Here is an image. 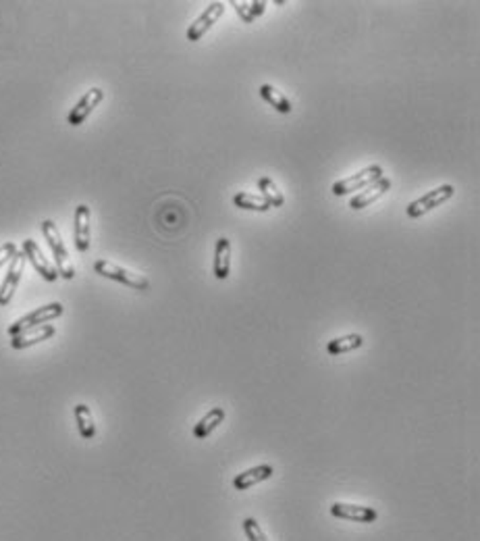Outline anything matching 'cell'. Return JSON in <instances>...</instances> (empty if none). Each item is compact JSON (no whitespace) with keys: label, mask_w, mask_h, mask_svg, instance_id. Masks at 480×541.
<instances>
[{"label":"cell","mask_w":480,"mask_h":541,"mask_svg":"<svg viewBox=\"0 0 480 541\" xmlns=\"http://www.w3.org/2000/svg\"><path fill=\"white\" fill-rule=\"evenodd\" d=\"M42 233H44L46 242H48L50 250H53L58 277H63V279H73V277H75V267H73V263H71V256H69V252H67V248H65V242H63V238H60V231H58L56 223L50 221V219L42 221Z\"/></svg>","instance_id":"6da1fadb"},{"label":"cell","mask_w":480,"mask_h":541,"mask_svg":"<svg viewBox=\"0 0 480 541\" xmlns=\"http://www.w3.org/2000/svg\"><path fill=\"white\" fill-rule=\"evenodd\" d=\"M94 270H96L98 275L107 277V279L119 281V283H123V285H127V288H134V290H137V292H146V290L150 288L148 277H144V275H139V273H134V270L125 269V267H119V265L110 263V261H107V258L96 261V263H94Z\"/></svg>","instance_id":"7a4b0ae2"},{"label":"cell","mask_w":480,"mask_h":541,"mask_svg":"<svg viewBox=\"0 0 480 541\" xmlns=\"http://www.w3.org/2000/svg\"><path fill=\"white\" fill-rule=\"evenodd\" d=\"M63 304L60 302H53V304H46V306H40V308H36L33 312H29L26 317H21L19 321H15V323L9 327V335L13 337V335H17V333H21V331H27V329H31V327H38V325H46L54 321V319H58L60 315H63Z\"/></svg>","instance_id":"3957f363"},{"label":"cell","mask_w":480,"mask_h":541,"mask_svg":"<svg viewBox=\"0 0 480 541\" xmlns=\"http://www.w3.org/2000/svg\"><path fill=\"white\" fill-rule=\"evenodd\" d=\"M454 194L455 188L452 184H445V186H439V188L430 189L428 194H425V196L418 198V200H414V202L405 209V215H407V219H418V216H422L425 213H428V211L441 206L443 202H447Z\"/></svg>","instance_id":"277c9868"},{"label":"cell","mask_w":480,"mask_h":541,"mask_svg":"<svg viewBox=\"0 0 480 541\" xmlns=\"http://www.w3.org/2000/svg\"><path fill=\"white\" fill-rule=\"evenodd\" d=\"M380 177H383V167L380 164H370V167L362 169L360 173L337 182L333 186V194L335 196H346V194H351V191H362L364 188H368L370 184L378 182Z\"/></svg>","instance_id":"5b68a950"},{"label":"cell","mask_w":480,"mask_h":541,"mask_svg":"<svg viewBox=\"0 0 480 541\" xmlns=\"http://www.w3.org/2000/svg\"><path fill=\"white\" fill-rule=\"evenodd\" d=\"M23 269H26V254L23 252H15V256L11 258V265H9V270H6V277L0 285V306H6L17 288H19V281H21V275H23Z\"/></svg>","instance_id":"8992f818"},{"label":"cell","mask_w":480,"mask_h":541,"mask_svg":"<svg viewBox=\"0 0 480 541\" xmlns=\"http://www.w3.org/2000/svg\"><path fill=\"white\" fill-rule=\"evenodd\" d=\"M223 13H225V4H223V2H213V4H208V9H204V13L189 26V29H187V40H189V42H198V40L220 19Z\"/></svg>","instance_id":"52a82bcc"},{"label":"cell","mask_w":480,"mask_h":541,"mask_svg":"<svg viewBox=\"0 0 480 541\" xmlns=\"http://www.w3.org/2000/svg\"><path fill=\"white\" fill-rule=\"evenodd\" d=\"M102 98H105V92H102L100 88H92V90H87V92H85V94L80 98V103L71 108L69 119H67V121H69V125H73V127L81 125V123L90 117V112L102 103Z\"/></svg>","instance_id":"ba28073f"},{"label":"cell","mask_w":480,"mask_h":541,"mask_svg":"<svg viewBox=\"0 0 480 541\" xmlns=\"http://www.w3.org/2000/svg\"><path fill=\"white\" fill-rule=\"evenodd\" d=\"M331 514L341 520H351V522H374L378 518V513L368 506H358V504H346V502H335L331 506Z\"/></svg>","instance_id":"9c48e42d"},{"label":"cell","mask_w":480,"mask_h":541,"mask_svg":"<svg viewBox=\"0 0 480 541\" xmlns=\"http://www.w3.org/2000/svg\"><path fill=\"white\" fill-rule=\"evenodd\" d=\"M23 254H26V258H29V263L33 265V269L38 270L46 281H56L58 279L56 267L50 265V261L44 256V252L40 250V246L33 242V240H26L23 242Z\"/></svg>","instance_id":"30bf717a"},{"label":"cell","mask_w":480,"mask_h":541,"mask_svg":"<svg viewBox=\"0 0 480 541\" xmlns=\"http://www.w3.org/2000/svg\"><path fill=\"white\" fill-rule=\"evenodd\" d=\"M54 333H56V329H54L53 325H38V327H31V329H27V331H21V333L13 335V337H11V346H13L15 350H26L29 346H36V344H40V342H46L48 337H53Z\"/></svg>","instance_id":"8fae6325"},{"label":"cell","mask_w":480,"mask_h":541,"mask_svg":"<svg viewBox=\"0 0 480 541\" xmlns=\"http://www.w3.org/2000/svg\"><path fill=\"white\" fill-rule=\"evenodd\" d=\"M389 189H391V179L380 177L378 182L370 184L368 188L358 191V196H353V198L349 200V206H351L353 211H362V209H366V206H370L373 202H376L378 198H383Z\"/></svg>","instance_id":"7c38bea8"},{"label":"cell","mask_w":480,"mask_h":541,"mask_svg":"<svg viewBox=\"0 0 480 541\" xmlns=\"http://www.w3.org/2000/svg\"><path fill=\"white\" fill-rule=\"evenodd\" d=\"M90 206L87 204H80L75 209V227H73V236H75V246L80 252H87L90 250V238H92V229H90Z\"/></svg>","instance_id":"4fadbf2b"},{"label":"cell","mask_w":480,"mask_h":541,"mask_svg":"<svg viewBox=\"0 0 480 541\" xmlns=\"http://www.w3.org/2000/svg\"><path fill=\"white\" fill-rule=\"evenodd\" d=\"M272 475H274V468H272L270 464H258V466L247 468V471H243L241 475H238V477L233 479V487H235L238 491H245V489H250V487L258 485V483L270 479Z\"/></svg>","instance_id":"5bb4252c"},{"label":"cell","mask_w":480,"mask_h":541,"mask_svg":"<svg viewBox=\"0 0 480 541\" xmlns=\"http://www.w3.org/2000/svg\"><path fill=\"white\" fill-rule=\"evenodd\" d=\"M214 277L225 281L231 270V242L227 238L216 240V250H214Z\"/></svg>","instance_id":"9a60e30c"},{"label":"cell","mask_w":480,"mask_h":541,"mask_svg":"<svg viewBox=\"0 0 480 541\" xmlns=\"http://www.w3.org/2000/svg\"><path fill=\"white\" fill-rule=\"evenodd\" d=\"M223 421H225V408H218V406H216V408H210V410L200 419V423L193 427V437H196V439L208 437Z\"/></svg>","instance_id":"2e32d148"},{"label":"cell","mask_w":480,"mask_h":541,"mask_svg":"<svg viewBox=\"0 0 480 541\" xmlns=\"http://www.w3.org/2000/svg\"><path fill=\"white\" fill-rule=\"evenodd\" d=\"M364 344V337L360 333H347V335H341V337H335L326 344V352L331 356H339V354H346V352L358 350L362 348Z\"/></svg>","instance_id":"e0dca14e"},{"label":"cell","mask_w":480,"mask_h":541,"mask_svg":"<svg viewBox=\"0 0 480 541\" xmlns=\"http://www.w3.org/2000/svg\"><path fill=\"white\" fill-rule=\"evenodd\" d=\"M73 412H75V423H78L81 437L83 439H94L96 437V423H94L92 410L85 404H78L73 408Z\"/></svg>","instance_id":"ac0fdd59"},{"label":"cell","mask_w":480,"mask_h":541,"mask_svg":"<svg viewBox=\"0 0 480 541\" xmlns=\"http://www.w3.org/2000/svg\"><path fill=\"white\" fill-rule=\"evenodd\" d=\"M231 6L235 9V13L240 15L243 23H252L254 19H258L267 11V2L265 0H260V2H238V0H231Z\"/></svg>","instance_id":"d6986e66"},{"label":"cell","mask_w":480,"mask_h":541,"mask_svg":"<svg viewBox=\"0 0 480 541\" xmlns=\"http://www.w3.org/2000/svg\"><path fill=\"white\" fill-rule=\"evenodd\" d=\"M260 96L267 100L270 107H274V110H279L281 115H289L292 112V103L270 83H265L260 85Z\"/></svg>","instance_id":"ffe728a7"},{"label":"cell","mask_w":480,"mask_h":541,"mask_svg":"<svg viewBox=\"0 0 480 541\" xmlns=\"http://www.w3.org/2000/svg\"><path fill=\"white\" fill-rule=\"evenodd\" d=\"M258 189L262 191V198H265V202H267L268 206L272 209H279V206H283L285 204V198H283V194L279 191V188L274 186V182L272 179H268V177H260L258 179Z\"/></svg>","instance_id":"44dd1931"},{"label":"cell","mask_w":480,"mask_h":541,"mask_svg":"<svg viewBox=\"0 0 480 541\" xmlns=\"http://www.w3.org/2000/svg\"><path fill=\"white\" fill-rule=\"evenodd\" d=\"M233 202H235V206L245 209V211H260V213H267V211H270V206L265 202V198H262V196L247 194V191H240V194H235V196H233Z\"/></svg>","instance_id":"7402d4cb"},{"label":"cell","mask_w":480,"mask_h":541,"mask_svg":"<svg viewBox=\"0 0 480 541\" xmlns=\"http://www.w3.org/2000/svg\"><path fill=\"white\" fill-rule=\"evenodd\" d=\"M241 527H243V533H245L247 541H268L267 533L262 531V527L258 525L256 518H245L241 522Z\"/></svg>","instance_id":"603a6c76"},{"label":"cell","mask_w":480,"mask_h":541,"mask_svg":"<svg viewBox=\"0 0 480 541\" xmlns=\"http://www.w3.org/2000/svg\"><path fill=\"white\" fill-rule=\"evenodd\" d=\"M15 252H17V246L13 242H6L4 246H0V267H2L4 263H9V261L15 256Z\"/></svg>","instance_id":"cb8c5ba5"}]
</instances>
